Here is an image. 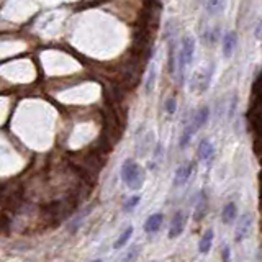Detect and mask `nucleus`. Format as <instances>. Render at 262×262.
Segmentation results:
<instances>
[{"mask_svg":"<svg viewBox=\"0 0 262 262\" xmlns=\"http://www.w3.org/2000/svg\"><path fill=\"white\" fill-rule=\"evenodd\" d=\"M212 242H213V231H212V229H208V231L202 236L200 242H198L200 252H202V254H207V252L210 251V247H212Z\"/></svg>","mask_w":262,"mask_h":262,"instance_id":"nucleus-14","label":"nucleus"},{"mask_svg":"<svg viewBox=\"0 0 262 262\" xmlns=\"http://www.w3.org/2000/svg\"><path fill=\"white\" fill-rule=\"evenodd\" d=\"M221 259H223V262H229V259H231V251H229V246H224L223 247Z\"/></svg>","mask_w":262,"mask_h":262,"instance_id":"nucleus-21","label":"nucleus"},{"mask_svg":"<svg viewBox=\"0 0 262 262\" xmlns=\"http://www.w3.org/2000/svg\"><path fill=\"white\" fill-rule=\"evenodd\" d=\"M224 7H226V0H207V13L210 17H218L224 12Z\"/></svg>","mask_w":262,"mask_h":262,"instance_id":"nucleus-8","label":"nucleus"},{"mask_svg":"<svg viewBox=\"0 0 262 262\" xmlns=\"http://www.w3.org/2000/svg\"><path fill=\"white\" fill-rule=\"evenodd\" d=\"M121 179L131 190H139L144 182V172L133 159H126L121 166Z\"/></svg>","mask_w":262,"mask_h":262,"instance_id":"nucleus-1","label":"nucleus"},{"mask_svg":"<svg viewBox=\"0 0 262 262\" xmlns=\"http://www.w3.org/2000/svg\"><path fill=\"white\" fill-rule=\"evenodd\" d=\"M194 56H195V40L194 36L187 35L182 38L180 48H179V56H177V76L180 77V82L184 81V74L185 69L194 63Z\"/></svg>","mask_w":262,"mask_h":262,"instance_id":"nucleus-2","label":"nucleus"},{"mask_svg":"<svg viewBox=\"0 0 262 262\" xmlns=\"http://www.w3.org/2000/svg\"><path fill=\"white\" fill-rule=\"evenodd\" d=\"M184 226H185V215H184V212H177L174 215V218H172L171 228H169V238H171V240L180 236V233L184 231Z\"/></svg>","mask_w":262,"mask_h":262,"instance_id":"nucleus-6","label":"nucleus"},{"mask_svg":"<svg viewBox=\"0 0 262 262\" xmlns=\"http://www.w3.org/2000/svg\"><path fill=\"white\" fill-rule=\"evenodd\" d=\"M236 205L235 203H228L226 207L223 208V213H221V219H223V223L224 224H229V223H233L235 221V218H236Z\"/></svg>","mask_w":262,"mask_h":262,"instance_id":"nucleus-13","label":"nucleus"},{"mask_svg":"<svg viewBox=\"0 0 262 262\" xmlns=\"http://www.w3.org/2000/svg\"><path fill=\"white\" fill-rule=\"evenodd\" d=\"M195 131H196V130L194 128L192 121L184 126V130H182V134H180V139H179V146H180V149H185L187 146H189L190 141H192V138H194V134H195Z\"/></svg>","mask_w":262,"mask_h":262,"instance_id":"nucleus-10","label":"nucleus"},{"mask_svg":"<svg viewBox=\"0 0 262 262\" xmlns=\"http://www.w3.org/2000/svg\"><path fill=\"white\" fill-rule=\"evenodd\" d=\"M217 40H218V28H215V30L208 31V43L215 44L217 43Z\"/></svg>","mask_w":262,"mask_h":262,"instance_id":"nucleus-20","label":"nucleus"},{"mask_svg":"<svg viewBox=\"0 0 262 262\" xmlns=\"http://www.w3.org/2000/svg\"><path fill=\"white\" fill-rule=\"evenodd\" d=\"M192 171H194V164L192 162H185L182 166L177 167L175 171V175H174V185L175 187H182L189 182L190 175H192Z\"/></svg>","mask_w":262,"mask_h":262,"instance_id":"nucleus-4","label":"nucleus"},{"mask_svg":"<svg viewBox=\"0 0 262 262\" xmlns=\"http://www.w3.org/2000/svg\"><path fill=\"white\" fill-rule=\"evenodd\" d=\"M221 44H223V49H221L223 58L229 59L233 54H235V51H236V46H238V33L233 31V30L226 31V33H224V35L221 36Z\"/></svg>","mask_w":262,"mask_h":262,"instance_id":"nucleus-3","label":"nucleus"},{"mask_svg":"<svg viewBox=\"0 0 262 262\" xmlns=\"http://www.w3.org/2000/svg\"><path fill=\"white\" fill-rule=\"evenodd\" d=\"M205 213H207V196H205V194L202 192V194H200V198L196 200L194 218L196 219V221H200V219L205 217Z\"/></svg>","mask_w":262,"mask_h":262,"instance_id":"nucleus-12","label":"nucleus"},{"mask_svg":"<svg viewBox=\"0 0 262 262\" xmlns=\"http://www.w3.org/2000/svg\"><path fill=\"white\" fill-rule=\"evenodd\" d=\"M161 224H162V215L161 213H154L146 219V223H144V231H146V233H156L157 229L161 228Z\"/></svg>","mask_w":262,"mask_h":262,"instance_id":"nucleus-11","label":"nucleus"},{"mask_svg":"<svg viewBox=\"0 0 262 262\" xmlns=\"http://www.w3.org/2000/svg\"><path fill=\"white\" fill-rule=\"evenodd\" d=\"M164 109H166L167 115H175V111H177V100H175V98H167Z\"/></svg>","mask_w":262,"mask_h":262,"instance_id":"nucleus-18","label":"nucleus"},{"mask_svg":"<svg viewBox=\"0 0 262 262\" xmlns=\"http://www.w3.org/2000/svg\"><path fill=\"white\" fill-rule=\"evenodd\" d=\"M138 256H139V246L134 244L128 252H126L125 257L121 259V262H134V261L138 259Z\"/></svg>","mask_w":262,"mask_h":262,"instance_id":"nucleus-17","label":"nucleus"},{"mask_svg":"<svg viewBox=\"0 0 262 262\" xmlns=\"http://www.w3.org/2000/svg\"><path fill=\"white\" fill-rule=\"evenodd\" d=\"M196 154H198V159L203 162H210L215 156V146L212 141H208V139H202L198 144V148H196Z\"/></svg>","mask_w":262,"mask_h":262,"instance_id":"nucleus-5","label":"nucleus"},{"mask_svg":"<svg viewBox=\"0 0 262 262\" xmlns=\"http://www.w3.org/2000/svg\"><path fill=\"white\" fill-rule=\"evenodd\" d=\"M254 35H256L257 40H262V18H261L259 22H257L256 30H254Z\"/></svg>","mask_w":262,"mask_h":262,"instance_id":"nucleus-22","label":"nucleus"},{"mask_svg":"<svg viewBox=\"0 0 262 262\" xmlns=\"http://www.w3.org/2000/svg\"><path fill=\"white\" fill-rule=\"evenodd\" d=\"M261 202H262V174H261Z\"/></svg>","mask_w":262,"mask_h":262,"instance_id":"nucleus-23","label":"nucleus"},{"mask_svg":"<svg viewBox=\"0 0 262 262\" xmlns=\"http://www.w3.org/2000/svg\"><path fill=\"white\" fill-rule=\"evenodd\" d=\"M139 200H141V198H139L138 195H134V196H131V198L126 200L125 205H123V207H125V212H131V210H133V208L139 203Z\"/></svg>","mask_w":262,"mask_h":262,"instance_id":"nucleus-19","label":"nucleus"},{"mask_svg":"<svg viewBox=\"0 0 262 262\" xmlns=\"http://www.w3.org/2000/svg\"><path fill=\"white\" fill-rule=\"evenodd\" d=\"M154 82H156V67L151 66L149 67V72L146 76V82H144V88H146V93H151L154 88Z\"/></svg>","mask_w":262,"mask_h":262,"instance_id":"nucleus-16","label":"nucleus"},{"mask_svg":"<svg viewBox=\"0 0 262 262\" xmlns=\"http://www.w3.org/2000/svg\"><path fill=\"white\" fill-rule=\"evenodd\" d=\"M131 235H133V226H128L123 233H121V236L118 238V240L115 241V244H113L115 249H121V247H123V246L126 244V242L130 241Z\"/></svg>","mask_w":262,"mask_h":262,"instance_id":"nucleus-15","label":"nucleus"},{"mask_svg":"<svg viewBox=\"0 0 262 262\" xmlns=\"http://www.w3.org/2000/svg\"><path fill=\"white\" fill-rule=\"evenodd\" d=\"M93 262H102V261H93Z\"/></svg>","mask_w":262,"mask_h":262,"instance_id":"nucleus-24","label":"nucleus"},{"mask_svg":"<svg viewBox=\"0 0 262 262\" xmlns=\"http://www.w3.org/2000/svg\"><path fill=\"white\" fill-rule=\"evenodd\" d=\"M249 228H251V215L249 213H246V215H242L241 219H240V223L236 224V233H235V240L236 241H242L246 238V235L249 233Z\"/></svg>","mask_w":262,"mask_h":262,"instance_id":"nucleus-7","label":"nucleus"},{"mask_svg":"<svg viewBox=\"0 0 262 262\" xmlns=\"http://www.w3.org/2000/svg\"><path fill=\"white\" fill-rule=\"evenodd\" d=\"M208 120H210V109L208 107H202V109L194 115V118H192V125H194V128L198 131Z\"/></svg>","mask_w":262,"mask_h":262,"instance_id":"nucleus-9","label":"nucleus"}]
</instances>
